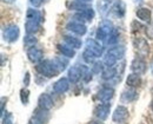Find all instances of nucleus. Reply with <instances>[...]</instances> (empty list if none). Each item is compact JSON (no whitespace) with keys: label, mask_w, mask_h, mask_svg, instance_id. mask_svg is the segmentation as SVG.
I'll list each match as a JSON object with an SVG mask.
<instances>
[{"label":"nucleus","mask_w":153,"mask_h":124,"mask_svg":"<svg viewBox=\"0 0 153 124\" xmlns=\"http://www.w3.org/2000/svg\"><path fill=\"white\" fill-rule=\"evenodd\" d=\"M20 99H21V103L26 104L28 103V99H30V91L27 89H21L20 90Z\"/></svg>","instance_id":"obj_32"},{"label":"nucleus","mask_w":153,"mask_h":124,"mask_svg":"<svg viewBox=\"0 0 153 124\" xmlns=\"http://www.w3.org/2000/svg\"><path fill=\"white\" fill-rule=\"evenodd\" d=\"M127 117H128V110H127V108H125V106H123V105L117 106V109H115L113 115H112L113 122H118V123L126 121Z\"/></svg>","instance_id":"obj_8"},{"label":"nucleus","mask_w":153,"mask_h":124,"mask_svg":"<svg viewBox=\"0 0 153 124\" xmlns=\"http://www.w3.org/2000/svg\"><path fill=\"white\" fill-rule=\"evenodd\" d=\"M27 57L32 63H40L44 58V51L38 47H30L27 51Z\"/></svg>","instance_id":"obj_13"},{"label":"nucleus","mask_w":153,"mask_h":124,"mask_svg":"<svg viewBox=\"0 0 153 124\" xmlns=\"http://www.w3.org/2000/svg\"><path fill=\"white\" fill-rule=\"evenodd\" d=\"M64 43L66 45H68L70 47L74 49V50H78V49L81 47V40L76 38V37H72V36H65L64 37Z\"/></svg>","instance_id":"obj_21"},{"label":"nucleus","mask_w":153,"mask_h":124,"mask_svg":"<svg viewBox=\"0 0 153 124\" xmlns=\"http://www.w3.org/2000/svg\"><path fill=\"white\" fill-rule=\"evenodd\" d=\"M38 104L40 108L46 109V110H51V109L53 108V101H52L51 96L47 95V93H41V95L39 96Z\"/></svg>","instance_id":"obj_16"},{"label":"nucleus","mask_w":153,"mask_h":124,"mask_svg":"<svg viewBox=\"0 0 153 124\" xmlns=\"http://www.w3.org/2000/svg\"><path fill=\"white\" fill-rule=\"evenodd\" d=\"M114 96V90L110 86H104L99 92H98V98L101 103H110V101Z\"/></svg>","instance_id":"obj_9"},{"label":"nucleus","mask_w":153,"mask_h":124,"mask_svg":"<svg viewBox=\"0 0 153 124\" xmlns=\"http://www.w3.org/2000/svg\"><path fill=\"white\" fill-rule=\"evenodd\" d=\"M1 65H2V66L5 65V56H4V55L1 56Z\"/></svg>","instance_id":"obj_40"},{"label":"nucleus","mask_w":153,"mask_h":124,"mask_svg":"<svg viewBox=\"0 0 153 124\" xmlns=\"http://www.w3.org/2000/svg\"><path fill=\"white\" fill-rule=\"evenodd\" d=\"M113 30H114V27H113L111 21L102 20V22L99 25L98 31H97V39L105 41L107 39V37L113 32Z\"/></svg>","instance_id":"obj_4"},{"label":"nucleus","mask_w":153,"mask_h":124,"mask_svg":"<svg viewBox=\"0 0 153 124\" xmlns=\"http://www.w3.org/2000/svg\"><path fill=\"white\" fill-rule=\"evenodd\" d=\"M117 76V69L114 66H106L101 71V78L105 81H111Z\"/></svg>","instance_id":"obj_19"},{"label":"nucleus","mask_w":153,"mask_h":124,"mask_svg":"<svg viewBox=\"0 0 153 124\" xmlns=\"http://www.w3.org/2000/svg\"><path fill=\"white\" fill-rule=\"evenodd\" d=\"M58 49H59V51H60L66 58H73V57L76 56V51H74V49L70 47V46L66 45V44H64V45L59 44V45H58Z\"/></svg>","instance_id":"obj_23"},{"label":"nucleus","mask_w":153,"mask_h":124,"mask_svg":"<svg viewBox=\"0 0 153 124\" xmlns=\"http://www.w3.org/2000/svg\"><path fill=\"white\" fill-rule=\"evenodd\" d=\"M93 18H94V11L91 7H87L82 11H79L73 17L74 21H79L82 24H84V21H92Z\"/></svg>","instance_id":"obj_6"},{"label":"nucleus","mask_w":153,"mask_h":124,"mask_svg":"<svg viewBox=\"0 0 153 124\" xmlns=\"http://www.w3.org/2000/svg\"><path fill=\"white\" fill-rule=\"evenodd\" d=\"M42 2H44V0H30V4L34 7H39Z\"/></svg>","instance_id":"obj_37"},{"label":"nucleus","mask_w":153,"mask_h":124,"mask_svg":"<svg viewBox=\"0 0 153 124\" xmlns=\"http://www.w3.org/2000/svg\"><path fill=\"white\" fill-rule=\"evenodd\" d=\"M42 20H44L42 14L39 11L28 8L26 12V24H25V30L27 34H34L36 32H38Z\"/></svg>","instance_id":"obj_1"},{"label":"nucleus","mask_w":153,"mask_h":124,"mask_svg":"<svg viewBox=\"0 0 153 124\" xmlns=\"http://www.w3.org/2000/svg\"><path fill=\"white\" fill-rule=\"evenodd\" d=\"M118 38H119V32H118V30L114 28L113 30V32L107 37V39L105 40V45L106 46H113L115 45L117 43H118Z\"/></svg>","instance_id":"obj_27"},{"label":"nucleus","mask_w":153,"mask_h":124,"mask_svg":"<svg viewBox=\"0 0 153 124\" xmlns=\"http://www.w3.org/2000/svg\"><path fill=\"white\" fill-rule=\"evenodd\" d=\"M137 17L140 19L141 21H145V22H151V11L146 7H141V8H138L137 11Z\"/></svg>","instance_id":"obj_20"},{"label":"nucleus","mask_w":153,"mask_h":124,"mask_svg":"<svg viewBox=\"0 0 153 124\" xmlns=\"http://www.w3.org/2000/svg\"><path fill=\"white\" fill-rule=\"evenodd\" d=\"M36 70L38 71L41 76H45L47 78L56 77V76H58L60 73L59 70L56 67L54 63L52 62V61H41L40 63L37 64Z\"/></svg>","instance_id":"obj_2"},{"label":"nucleus","mask_w":153,"mask_h":124,"mask_svg":"<svg viewBox=\"0 0 153 124\" xmlns=\"http://www.w3.org/2000/svg\"><path fill=\"white\" fill-rule=\"evenodd\" d=\"M151 108H152V111H153V101H152V103H151Z\"/></svg>","instance_id":"obj_45"},{"label":"nucleus","mask_w":153,"mask_h":124,"mask_svg":"<svg viewBox=\"0 0 153 124\" xmlns=\"http://www.w3.org/2000/svg\"><path fill=\"white\" fill-rule=\"evenodd\" d=\"M86 49H88L91 52H93L94 55H96V57H101L102 56V51H104V49H102V46L100 45V43L96 39H88V40L86 41Z\"/></svg>","instance_id":"obj_12"},{"label":"nucleus","mask_w":153,"mask_h":124,"mask_svg":"<svg viewBox=\"0 0 153 124\" xmlns=\"http://www.w3.org/2000/svg\"><path fill=\"white\" fill-rule=\"evenodd\" d=\"M66 28L68 31H71V32L78 34V36H84L87 32V28H86V26L82 22H79V21H74V20L68 22L67 26H66Z\"/></svg>","instance_id":"obj_11"},{"label":"nucleus","mask_w":153,"mask_h":124,"mask_svg":"<svg viewBox=\"0 0 153 124\" xmlns=\"http://www.w3.org/2000/svg\"><path fill=\"white\" fill-rule=\"evenodd\" d=\"M133 47L135 52H137V55L139 56V58H145L150 53V46H149V43L145 38H141V37L134 38Z\"/></svg>","instance_id":"obj_3"},{"label":"nucleus","mask_w":153,"mask_h":124,"mask_svg":"<svg viewBox=\"0 0 153 124\" xmlns=\"http://www.w3.org/2000/svg\"><path fill=\"white\" fill-rule=\"evenodd\" d=\"M131 70L134 73H138V75H143L145 73L146 71V63L144 62L143 58H135L133 59V62L131 63Z\"/></svg>","instance_id":"obj_14"},{"label":"nucleus","mask_w":153,"mask_h":124,"mask_svg":"<svg viewBox=\"0 0 153 124\" xmlns=\"http://www.w3.org/2000/svg\"><path fill=\"white\" fill-rule=\"evenodd\" d=\"M81 78H82V72L80 66L76 65L68 70V79L71 83H78Z\"/></svg>","instance_id":"obj_15"},{"label":"nucleus","mask_w":153,"mask_h":124,"mask_svg":"<svg viewBox=\"0 0 153 124\" xmlns=\"http://www.w3.org/2000/svg\"><path fill=\"white\" fill-rule=\"evenodd\" d=\"M4 39L7 43H14L18 40L20 36V30L17 25H8L4 28Z\"/></svg>","instance_id":"obj_5"},{"label":"nucleus","mask_w":153,"mask_h":124,"mask_svg":"<svg viewBox=\"0 0 153 124\" xmlns=\"http://www.w3.org/2000/svg\"><path fill=\"white\" fill-rule=\"evenodd\" d=\"M2 124H13V115L7 114L6 116H2Z\"/></svg>","instance_id":"obj_34"},{"label":"nucleus","mask_w":153,"mask_h":124,"mask_svg":"<svg viewBox=\"0 0 153 124\" xmlns=\"http://www.w3.org/2000/svg\"><path fill=\"white\" fill-rule=\"evenodd\" d=\"M4 2H7V4H11V2H13L14 0H2Z\"/></svg>","instance_id":"obj_41"},{"label":"nucleus","mask_w":153,"mask_h":124,"mask_svg":"<svg viewBox=\"0 0 153 124\" xmlns=\"http://www.w3.org/2000/svg\"><path fill=\"white\" fill-rule=\"evenodd\" d=\"M131 28H132V32H135V31H139L140 28H143V25L139 24L138 21H133L131 24Z\"/></svg>","instance_id":"obj_36"},{"label":"nucleus","mask_w":153,"mask_h":124,"mask_svg":"<svg viewBox=\"0 0 153 124\" xmlns=\"http://www.w3.org/2000/svg\"><path fill=\"white\" fill-rule=\"evenodd\" d=\"M108 52L112 53L115 58L119 61V59H121V58L124 57V55H125V47H124V46H114V47H111V49L108 50Z\"/></svg>","instance_id":"obj_26"},{"label":"nucleus","mask_w":153,"mask_h":124,"mask_svg":"<svg viewBox=\"0 0 153 124\" xmlns=\"http://www.w3.org/2000/svg\"><path fill=\"white\" fill-rule=\"evenodd\" d=\"M135 98H137V92H135V90H132V89L124 91L121 95V101L124 103H130V102L134 101Z\"/></svg>","instance_id":"obj_24"},{"label":"nucleus","mask_w":153,"mask_h":124,"mask_svg":"<svg viewBox=\"0 0 153 124\" xmlns=\"http://www.w3.org/2000/svg\"><path fill=\"white\" fill-rule=\"evenodd\" d=\"M87 7H88L87 5H85L82 1H78V0H74V1L71 4V6H70L71 10H76V11H82V10H85V8H87Z\"/></svg>","instance_id":"obj_31"},{"label":"nucleus","mask_w":153,"mask_h":124,"mask_svg":"<svg viewBox=\"0 0 153 124\" xmlns=\"http://www.w3.org/2000/svg\"><path fill=\"white\" fill-rule=\"evenodd\" d=\"M70 89V79L68 78H60L59 81L53 84V92L58 93V95H62L65 93L67 90Z\"/></svg>","instance_id":"obj_7"},{"label":"nucleus","mask_w":153,"mask_h":124,"mask_svg":"<svg viewBox=\"0 0 153 124\" xmlns=\"http://www.w3.org/2000/svg\"><path fill=\"white\" fill-rule=\"evenodd\" d=\"M117 62H118V59L115 58L112 53H110V52L106 53V56L104 58V64L106 66H114L115 64H117Z\"/></svg>","instance_id":"obj_28"},{"label":"nucleus","mask_w":153,"mask_h":124,"mask_svg":"<svg viewBox=\"0 0 153 124\" xmlns=\"http://www.w3.org/2000/svg\"><path fill=\"white\" fill-rule=\"evenodd\" d=\"M30 79H31L30 72H26V75H25V78H24V84H25V86L30 85Z\"/></svg>","instance_id":"obj_38"},{"label":"nucleus","mask_w":153,"mask_h":124,"mask_svg":"<svg viewBox=\"0 0 153 124\" xmlns=\"http://www.w3.org/2000/svg\"><path fill=\"white\" fill-rule=\"evenodd\" d=\"M36 44H37V38L33 34H27L24 38V45L26 47H33Z\"/></svg>","instance_id":"obj_30"},{"label":"nucleus","mask_w":153,"mask_h":124,"mask_svg":"<svg viewBox=\"0 0 153 124\" xmlns=\"http://www.w3.org/2000/svg\"><path fill=\"white\" fill-rule=\"evenodd\" d=\"M34 117L36 118H38L39 121H41L42 123H47V121L50 120V114H48V110H46V109H42V108H40L38 106L36 110H34Z\"/></svg>","instance_id":"obj_18"},{"label":"nucleus","mask_w":153,"mask_h":124,"mask_svg":"<svg viewBox=\"0 0 153 124\" xmlns=\"http://www.w3.org/2000/svg\"><path fill=\"white\" fill-rule=\"evenodd\" d=\"M146 36L147 38L153 39V22H150V25L146 26Z\"/></svg>","instance_id":"obj_35"},{"label":"nucleus","mask_w":153,"mask_h":124,"mask_svg":"<svg viewBox=\"0 0 153 124\" xmlns=\"http://www.w3.org/2000/svg\"><path fill=\"white\" fill-rule=\"evenodd\" d=\"M96 58H97L96 55H94L93 52H91L88 49H86V50L84 51V53H82V59H84L86 63H88V64H91V63L94 62Z\"/></svg>","instance_id":"obj_29"},{"label":"nucleus","mask_w":153,"mask_h":124,"mask_svg":"<svg viewBox=\"0 0 153 124\" xmlns=\"http://www.w3.org/2000/svg\"><path fill=\"white\" fill-rule=\"evenodd\" d=\"M151 72H152V75H153V61H152V63H151Z\"/></svg>","instance_id":"obj_43"},{"label":"nucleus","mask_w":153,"mask_h":124,"mask_svg":"<svg viewBox=\"0 0 153 124\" xmlns=\"http://www.w3.org/2000/svg\"><path fill=\"white\" fill-rule=\"evenodd\" d=\"M52 62L54 63V65H56V67L59 70V72L64 71L66 69V66L68 65V61L66 58H64V57H56V58L52 59Z\"/></svg>","instance_id":"obj_25"},{"label":"nucleus","mask_w":153,"mask_h":124,"mask_svg":"<svg viewBox=\"0 0 153 124\" xmlns=\"http://www.w3.org/2000/svg\"><path fill=\"white\" fill-rule=\"evenodd\" d=\"M137 1H138V2H140V4H141V2H143V1H144V0H137Z\"/></svg>","instance_id":"obj_44"},{"label":"nucleus","mask_w":153,"mask_h":124,"mask_svg":"<svg viewBox=\"0 0 153 124\" xmlns=\"http://www.w3.org/2000/svg\"><path fill=\"white\" fill-rule=\"evenodd\" d=\"M110 110H111V104L110 103H102L100 105H98L96 109H94V116L98 117L99 120L104 121L107 118L108 114H110Z\"/></svg>","instance_id":"obj_10"},{"label":"nucleus","mask_w":153,"mask_h":124,"mask_svg":"<svg viewBox=\"0 0 153 124\" xmlns=\"http://www.w3.org/2000/svg\"><path fill=\"white\" fill-rule=\"evenodd\" d=\"M112 12L117 17H124L126 12V5L123 0H115L114 4L112 5Z\"/></svg>","instance_id":"obj_17"},{"label":"nucleus","mask_w":153,"mask_h":124,"mask_svg":"<svg viewBox=\"0 0 153 124\" xmlns=\"http://www.w3.org/2000/svg\"><path fill=\"white\" fill-rule=\"evenodd\" d=\"M104 70V66H102V63L101 62H97L93 64V66H92V72L93 73H99L100 71H102Z\"/></svg>","instance_id":"obj_33"},{"label":"nucleus","mask_w":153,"mask_h":124,"mask_svg":"<svg viewBox=\"0 0 153 124\" xmlns=\"http://www.w3.org/2000/svg\"><path fill=\"white\" fill-rule=\"evenodd\" d=\"M78 1H82V2H90V1H92V0H78Z\"/></svg>","instance_id":"obj_42"},{"label":"nucleus","mask_w":153,"mask_h":124,"mask_svg":"<svg viewBox=\"0 0 153 124\" xmlns=\"http://www.w3.org/2000/svg\"><path fill=\"white\" fill-rule=\"evenodd\" d=\"M126 84L131 87H137L141 84V78H140V75L138 73H130L126 78Z\"/></svg>","instance_id":"obj_22"},{"label":"nucleus","mask_w":153,"mask_h":124,"mask_svg":"<svg viewBox=\"0 0 153 124\" xmlns=\"http://www.w3.org/2000/svg\"><path fill=\"white\" fill-rule=\"evenodd\" d=\"M28 124H44V123H42L41 121H39L38 118H36V117L33 116V117H32V118L30 120V122H28Z\"/></svg>","instance_id":"obj_39"}]
</instances>
